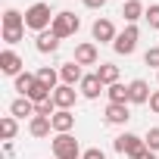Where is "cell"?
<instances>
[{
  "instance_id": "11",
  "label": "cell",
  "mask_w": 159,
  "mask_h": 159,
  "mask_svg": "<svg viewBox=\"0 0 159 159\" xmlns=\"http://www.w3.org/2000/svg\"><path fill=\"white\" fill-rule=\"evenodd\" d=\"M59 78H62V84H81V78H84V72H81V66H78L75 59L72 62H62L59 66Z\"/></svg>"
},
{
  "instance_id": "3",
  "label": "cell",
  "mask_w": 159,
  "mask_h": 159,
  "mask_svg": "<svg viewBox=\"0 0 159 159\" xmlns=\"http://www.w3.org/2000/svg\"><path fill=\"white\" fill-rule=\"evenodd\" d=\"M78 25H81V22H78V16H75L72 10H62V13H56V16H53L50 31H53L59 41H66V38H72V34L78 31Z\"/></svg>"
},
{
  "instance_id": "31",
  "label": "cell",
  "mask_w": 159,
  "mask_h": 159,
  "mask_svg": "<svg viewBox=\"0 0 159 159\" xmlns=\"http://www.w3.org/2000/svg\"><path fill=\"white\" fill-rule=\"evenodd\" d=\"M81 159H106V153H103L100 147H91V150H84V153H81Z\"/></svg>"
},
{
  "instance_id": "7",
  "label": "cell",
  "mask_w": 159,
  "mask_h": 159,
  "mask_svg": "<svg viewBox=\"0 0 159 159\" xmlns=\"http://www.w3.org/2000/svg\"><path fill=\"white\" fill-rule=\"evenodd\" d=\"M100 59V50L94 41H81V44H75V62L78 66H97Z\"/></svg>"
},
{
  "instance_id": "17",
  "label": "cell",
  "mask_w": 159,
  "mask_h": 159,
  "mask_svg": "<svg viewBox=\"0 0 159 159\" xmlns=\"http://www.w3.org/2000/svg\"><path fill=\"white\" fill-rule=\"evenodd\" d=\"M10 116H16V119H34V103L28 97H16L10 103Z\"/></svg>"
},
{
  "instance_id": "30",
  "label": "cell",
  "mask_w": 159,
  "mask_h": 159,
  "mask_svg": "<svg viewBox=\"0 0 159 159\" xmlns=\"http://www.w3.org/2000/svg\"><path fill=\"white\" fill-rule=\"evenodd\" d=\"M143 62H147V66H153V69L159 72V47H150V50L143 53Z\"/></svg>"
},
{
  "instance_id": "8",
  "label": "cell",
  "mask_w": 159,
  "mask_h": 159,
  "mask_svg": "<svg viewBox=\"0 0 159 159\" xmlns=\"http://www.w3.org/2000/svg\"><path fill=\"white\" fill-rule=\"evenodd\" d=\"M22 66H25V62H22V56H19L16 50H10V47H7L3 53H0V72H3V75L19 78V75H22Z\"/></svg>"
},
{
  "instance_id": "2",
  "label": "cell",
  "mask_w": 159,
  "mask_h": 159,
  "mask_svg": "<svg viewBox=\"0 0 159 159\" xmlns=\"http://www.w3.org/2000/svg\"><path fill=\"white\" fill-rule=\"evenodd\" d=\"M112 147H116V153H122V156H128V159H137V156L147 150V140L137 137V134H131V131H125V134H119V137L112 140Z\"/></svg>"
},
{
  "instance_id": "24",
  "label": "cell",
  "mask_w": 159,
  "mask_h": 159,
  "mask_svg": "<svg viewBox=\"0 0 159 159\" xmlns=\"http://www.w3.org/2000/svg\"><path fill=\"white\" fill-rule=\"evenodd\" d=\"M3 28H25V16L19 10H7L3 13Z\"/></svg>"
},
{
  "instance_id": "22",
  "label": "cell",
  "mask_w": 159,
  "mask_h": 159,
  "mask_svg": "<svg viewBox=\"0 0 159 159\" xmlns=\"http://www.w3.org/2000/svg\"><path fill=\"white\" fill-rule=\"evenodd\" d=\"M106 97H109V103H128V84H109Z\"/></svg>"
},
{
  "instance_id": "12",
  "label": "cell",
  "mask_w": 159,
  "mask_h": 159,
  "mask_svg": "<svg viewBox=\"0 0 159 159\" xmlns=\"http://www.w3.org/2000/svg\"><path fill=\"white\" fill-rule=\"evenodd\" d=\"M128 119H131L128 103H109L106 106V125H125Z\"/></svg>"
},
{
  "instance_id": "9",
  "label": "cell",
  "mask_w": 159,
  "mask_h": 159,
  "mask_svg": "<svg viewBox=\"0 0 159 159\" xmlns=\"http://www.w3.org/2000/svg\"><path fill=\"white\" fill-rule=\"evenodd\" d=\"M75 100H78V91H75L72 84H59V88L53 91V103H56V109H72Z\"/></svg>"
},
{
  "instance_id": "21",
  "label": "cell",
  "mask_w": 159,
  "mask_h": 159,
  "mask_svg": "<svg viewBox=\"0 0 159 159\" xmlns=\"http://www.w3.org/2000/svg\"><path fill=\"white\" fill-rule=\"evenodd\" d=\"M38 84V75H31V72H22L19 78H16V91H19V97H28V91Z\"/></svg>"
},
{
  "instance_id": "28",
  "label": "cell",
  "mask_w": 159,
  "mask_h": 159,
  "mask_svg": "<svg viewBox=\"0 0 159 159\" xmlns=\"http://www.w3.org/2000/svg\"><path fill=\"white\" fill-rule=\"evenodd\" d=\"M143 19H147V25H150V28H156V31H159V3H150Z\"/></svg>"
},
{
  "instance_id": "35",
  "label": "cell",
  "mask_w": 159,
  "mask_h": 159,
  "mask_svg": "<svg viewBox=\"0 0 159 159\" xmlns=\"http://www.w3.org/2000/svg\"><path fill=\"white\" fill-rule=\"evenodd\" d=\"M137 159H156V153H153V150H143V153H140Z\"/></svg>"
},
{
  "instance_id": "19",
  "label": "cell",
  "mask_w": 159,
  "mask_h": 159,
  "mask_svg": "<svg viewBox=\"0 0 159 159\" xmlns=\"http://www.w3.org/2000/svg\"><path fill=\"white\" fill-rule=\"evenodd\" d=\"M97 78L109 88V84H119V66H112V62H100L97 66Z\"/></svg>"
},
{
  "instance_id": "26",
  "label": "cell",
  "mask_w": 159,
  "mask_h": 159,
  "mask_svg": "<svg viewBox=\"0 0 159 159\" xmlns=\"http://www.w3.org/2000/svg\"><path fill=\"white\" fill-rule=\"evenodd\" d=\"M53 112H56V103H53V97H50V100H44V103H34V116L53 119Z\"/></svg>"
},
{
  "instance_id": "25",
  "label": "cell",
  "mask_w": 159,
  "mask_h": 159,
  "mask_svg": "<svg viewBox=\"0 0 159 159\" xmlns=\"http://www.w3.org/2000/svg\"><path fill=\"white\" fill-rule=\"evenodd\" d=\"M50 97H53V91H50L47 84H41V81L28 91V100H31V103H44V100H50Z\"/></svg>"
},
{
  "instance_id": "14",
  "label": "cell",
  "mask_w": 159,
  "mask_h": 159,
  "mask_svg": "<svg viewBox=\"0 0 159 159\" xmlns=\"http://www.w3.org/2000/svg\"><path fill=\"white\" fill-rule=\"evenodd\" d=\"M78 88H81V94H84L88 100H97V97L103 94V88H106V84L100 81V78H97V72H94V75H84V78H81V84H78Z\"/></svg>"
},
{
  "instance_id": "18",
  "label": "cell",
  "mask_w": 159,
  "mask_h": 159,
  "mask_svg": "<svg viewBox=\"0 0 159 159\" xmlns=\"http://www.w3.org/2000/svg\"><path fill=\"white\" fill-rule=\"evenodd\" d=\"M28 131H31V137H50L53 122H50V119H44V116H34V119L28 122Z\"/></svg>"
},
{
  "instance_id": "27",
  "label": "cell",
  "mask_w": 159,
  "mask_h": 159,
  "mask_svg": "<svg viewBox=\"0 0 159 159\" xmlns=\"http://www.w3.org/2000/svg\"><path fill=\"white\" fill-rule=\"evenodd\" d=\"M22 38H25V28H3V41H7L10 47H13V44H19Z\"/></svg>"
},
{
  "instance_id": "23",
  "label": "cell",
  "mask_w": 159,
  "mask_h": 159,
  "mask_svg": "<svg viewBox=\"0 0 159 159\" xmlns=\"http://www.w3.org/2000/svg\"><path fill=\"white\" fill-rule=\"evenodd\" d=\"M0 131H3V140H13V137H16V131H19L16 116H3V119H0Z\"/></svg>"
},
{
  "instance_id": "16",
  "label": "cell",
  "mask_w": 159,
  "mask_h": 159,
  "mask_svg": "<svg viewBox=\"0 0 159 159\" xmlns=\"http://www.w3.org/2000/svg\"><path fill=\"white\" fill-rule=\"evenodd\" d=\"M34 47H38V53H56V50H59V38L47 28V31H41V34L34 38Z\"/></svg>"
},
{
  "instance_id": "4",
  "label": "cell",
  "mask_w": 159,
  "mask_h": 159,
  "mask_svg": "<svg viewBox=\"0 0 159 159\" xmlns=\"http://www.w3.org/2000/svg\"><path fill=\"white\" fill-rule=\"evenodd\" d=\"M81 150H78V140L72 134H56L53 137V159H78Z\"/></svg>"
},
{
  "instance_id": "5",
  "label": "cell",
  "mask_w": 159,
  "mask_h": 159,
  "mask_svg": "<svg viewBox=\"0 0 159 159\" xmlns=\"http://www.w3.org/2000/svg\"><path fill=\"white\" fill-rule=\"evenodd\" d=\"M137 38H140L137 25H125V31H119V38H116L112 50H116L119 56H131V53L137 50Z\"/></svg>"
},
{
  "instance_id": "36",
  "label": "cell",
  "mask_w": 159,
  "mask_h": 159,
  "mask_svg": "<svg viewBox=\"0 0 159 159\" xmlns=\"http://www.w3.org/2000/svg\"><path fill=\"white\" fill-rule=\"evenodd\" d=\"M156 78H159V75H156Z\"/></svg>"
},
{
  "instance_id": "13",
  "label": "cell",
  "mask_w": 159,
  "mask_h": 159,
  "mask_svg": "<svg viewBox=\"0 0 159 159\" xmlns=\"http://www.w3.org/2000/svg\"><path fill=\"white\" fill-rule=\"evenodd\" d=\"M50 122H53V131H56V134H69V131L75 128V116H72V109H56Z\"/></svg>"
},
{
  "instance_id": "33",
  "label": "cell",
  "mask_w": 159,
  "mask_h": 159,
  "mask_svg": "<svg viewBox=\"0 0 159 159\" xmlns=\"http://www.w3.org/2000/svg\"><path fill=\"white\" fill-rule=\"evenodd\" d=\"M150 109H153V112H159V91L150 97Z\"/></svg>"
},
{
  "instance_id": "6",
  "label": "cell",
  "mask_w": 159,
  "mask_h": 159,
  "mask_svg": "<svg viewBox=\"0 0 159 159\" xmlns=\"http://www.w3.org/2000/svg\"><path fill=\"white\" fill-rule=\"evenodd\" d=\"M91 34H94V41H100V44H116V38H119L112 19H106V16H100V19L91 25Z\"/></svg>"
},
{
  "instance_id": "29",
  "label": "cell",
  "mask_w": 159,
  "mask_h": 159,
  "mask_svg": "<svg viewBox=\"0 0 159 159\" xmlns=\"http://www.w3.org/2000/svg\"><path fill=\"white\" fill-rule=\"evenodd\" d=\"M143 140H147V150H153V153H159V128H150Z\"/></svg>"
},
{
  "instance_id": "34",
  "label": "cell",
  "mask_w": 159,
  "mask_h": 159,
  "mask_svg": "<svg viewBox=\"0 0 159 159\" xmlns=\"http://www.w3.org/2000/svg\"><path fill=\"white\" fill-rule=\"evenodd\" d=\"M3 153H7V156H13V153H16V147H13V140H7V143H3Z\"/></svg>"
},
{
  "instance_id": "20",
  "label": "cell",
  "mask_w": 159,
  "mask_h": 159,
  "mask_svg": "<svg viewBox=\"0 0 159 159\" xmlns=\"http://www.w3.org/2000/svg\"><path fill=\"white\" fill-rule=\"evenodd\" d=\"M34 75H38V81H41V84H47L50 91H56V88H59V84H56V81H59V72H56V69L44 66V69H38Z\"/></svg>"
},
{
  "instance_id": "1",
  "label": "cell",
  "mask_w": 159,
  "mask_h": 159,
  "mask_svg": "<svg viewBox=\"0 0 159 159\" xmlns=\"http://www.w3.org/2000/svg\"><path fill=\"white\" fill-rule=\"evenodd\" d=\"M53 10H50V3H44V0H38V3H31L28 10H25V28H31V31H47L50 25H53Z\"/></svg>"
},
{
  "instance_id": "32",
  "label": "cell",
  "mask_w": 159,
  "mask_h": 159,
  "mask_svg": "<svg viewBox=\"0 0 159 159\" xmlns=\"http://www.w3.org/2000/svg\"><path fill=\"white\" fill-rule=\"evenodd\" d=\"M84 7H88V10H103L106 0H84Z\"/></svg>"
},
{
  "instance_id": "10",
  "label": "cell",
  "mask_w": 159,
  "mask_h": 159,
  "mask_svg": "<svg viewBox=\"0 0 159 159\" xmlns=\"http://www.w3.org/2000/svg\"><path fill=\"white\" fill-rule=\"evenodd\" d=\"M150 84L143 81V78H134V81L128 84V103H150Z\"/></svg>"
},
{
  "instance_id": "15",
  "label": "cell",
  "mask_w": 159,
  "mask_h": 159,
  "mask_svg": "<svg viewBox=\"0 0 159 159\" xmlns=\"http://www.w3.org/2000/svg\"><path fill=\"white\" fill-rule=\"evenodd\" d=\"M122 16H125V22H128V25H134L137 19H143V16H147V7L140 3V0H125V3H122Z\"/></svg>"
}]
</instances>
